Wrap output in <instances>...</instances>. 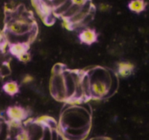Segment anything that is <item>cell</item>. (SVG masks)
<instances>
[{"mask_svg":"<svg viewBox=\"0 0 149 140\" xmlns=\"http://www.w3.org/2000/svg\"><path fill=\"white\" fill-rule=\"evenodd\" d=\"M147 3L145 0H132L128 4V7L132 12L135 13H141L146 10Z\"/></svg>","mask_w":149,"mask_h":140,"instance_id":"9c48e42d","label":"cell"},{"mask_svg":"<svg viewBox=\"0 0 149 140\" xmlns=\"http://www.w3.org/2000/svg\"><path fill=\"white\" fill-rule=\"evenodd\" d=\"M95 7L93 8V10L87 15L85 17V18L79 23V25L78 26V27H81V26H87V24H89L90 23H91L92 20H93L95 16Z\"/></svg>","mask_w":149,"mask_h":140,"instance_id":"5bb4252c","label":"cell"},{"mask_svg":"<svg viewBox=\"0 0 149 140\" xmlns=\"http://www.w3.org/2000/svg\"><path fill=\"white\" fill-rule=\"evenodd\" d=\"M67 0H51V4H52V10L56 8V7H59L60 5L63 4Z\"/></svg>","mask_w":149,"mask_h":140,"instance_id":"ac0fdd59","label":"cell"},{"mask_svg":"<svg viewBox=\"0 0 149 140\" xmlns=\"http://www.w3.org/2000/svg\"><path fill=\"white\" fill-rule=\"evenodd\" d=\"M74 4L73 0H67L63 4L60 5L59 7H56V8L53 9L52 12H53L54 15L55 16H58V17H62L64 14L67 12V10L71 7V5Z\"/></svg>","mask_w":149,"mask_h":140,"instance_id":"7c38bea8","label":"cell"},{"mask_svg":"<svg viewBox=\"0 0 149 140\" xmlns=\"http://www.w3.org/2000/svg\"><path fill=\"white\" fill-rule=\"evenodd\" d=\"M17 58H18V60L20 61L26 63V62H29V61L31 60V55L29 53V52H25V53L22 54L21 55H20V56H19Z\"/></svg>","mask_w":149,"mask_h":140,"instance_id":"9a60e30c","label":"cell"},{"mask_svg":"<svg viewBox=\"0 0 149 140\" xmlns=\"http://www.w3.org/2000/svg\"><path fill=\"white\" fill-rule=\"evenodd\" d=\"M26 132L29 134L30 139H43L44 126L39 122H34L32 124H29Z\"/></svg>","mask_w":149,"mask_h":140,"instance_id":"52a82bcc","label":"cell"},{"mask_svg":"<svg viewBox=\"0 0 149 140\" xmlns=\"http://www.w3.org/2000/svg\"><path fill=\"white\" fill-rule=\"evenodd\" d=\"M81 8V6L78 5V4H73L71 5V7L67 10L66 12L62 16L63 19V20H69L70 18H71L72 17H74Z\"/></svg>","mask_w":149,"mask_h":140,"instance_id":"4fadbf2b","label":"cell"},{"mask_svg":"<svg viewBox=\"0 0 149 140\" xmlns=\"http://www.w3.org/2000/svg\"><path fill=\"white\" fill-rule=\"evenodd\" d=\"M64 78H65V89H66L67 100L69 101L74 97L76 91V78L74 71H64Z\"/></svg>","mask_w":149,"mask_h":140,"instance_id":"277c9868","label":"cell"},{"mask_svg":"<svg viewBox=\"0 0 149 140\" xmlns=\"http://www.w3.org/2000/svg\"><path fill=\"white\" fill-rule=\"evenodd\" d=\"M79 39L81 43L87 45H91L97 42V33L94 29H84L79 33Z\"/></svg>","mask_w":149,"mask_h":140,"instance_id":"8992f818","label":"cell"},{"mask_svg":"<svg viewBox=\"0 0 149 140\" xmlns=\"http://www.w3.org/2000/svg\"><path fill=\"white\" fill-rule=\"evenodd\" d=\"M7 115L10 121L22 122L28 117V111L20 106H12L7 109Z\"/></svg>","mask_w":149,"mask_h":140,"instance_id":"5b68a950","label":"cell"},{"mask_svg":"<svg viewBox=\"0 0 149 140\" xmlns=\"http://www.w3.org/2000/svg\"><path fill=\"white\" fill-rule=\"evenodd\" d=\"M89 0H73V1H74V4H78V5L81 6V7H82V6H84V4H85Z\"/></svg>","mask_w":149,"mask_h":140,"instance_id":"ffe728a7","label":"cell"},{"mask_svg":"<svg viewBox=\"0 0 149 140\" xmlns=\"http://www.w3.org/2000/svg\"><path fill=\"white\" fill-rule=\"evenodd\" d=\"M34 80V78H33L32 76L31 75H26L22 79V84H29L31 83H32Z\"/></svg>","mask_w":149,"mask_h":140,"instance_id":"e0dca14e","label":"cell"},{"mask_svg":"<svg viewBox=\"0 0 149 140\" xmlns=\"http://www.w3.org/2000/svg\"><path fill=\"white\" fill-rule=\"evenodd\" d=\"M1 123L0 122V131H1Z\"/></svg>","mask_w":149,"mask_h":140,"instance_id":"44dd1931","label":"cell"},{"mask_svg":"<svg viewBox=\"0 0 149 140\" xmlns=\"http://www.w3.org/2000/svg\"><path fill=\"white\" fill-rule=\"evenodd\" d=\"M63 70H53L49 82L51 95L58 101H66V89Z\"/></svg>","mask_w":149,"mask_h":140,"instance_id":"6da1fadb","label":"cell"},{"mask_svg":"<svg viewBox=\"0 0 149 140\" xmlns=\"http://www.w3.org/2000/svg\"><path fill=\"white\" fill-rule=\"evenodd\" d=\"M98 9L102 12H107L110 11L111 5H109L107 3H100L98 6Z\"/></svg>","mask_w":149,"mask_h":140,"instance_id":"2e32d148","label":"cell"},{"mask_svg":"<svg viewBox=\"0 0 149 140\" xmlns=\"http://www.w3.org/2000/svg\"><path fill=\"white\" fill-rule=\"evenodd\" d=\"M3 90L5 93L10 96H14L19 92L20 87L18 84L15 81H7L3 85Z\"/></svg>","mask_w":149,"mask_h":140,"instance_id":"8fae6325","label":"cell"},{"mask_svg":"<svg viewBox=\"0 0 149 140\" xmlns=\"http://www.w3.org/2000/svg\"><path fill=\"white\" fill-rule=\"evenodd\" d=\"M91 79V89L93 98L101 99L108 94L109 91V76L103 74V76H97L95 78Z\"/></svg>","mask_w":149,"mask_h":140,"instance_id":"7a4b0ae2","label":"cell"},{"mask_svg":"<svg viewBox=\"0 0 149 140\" xmlns=\"http://www.w3.org/2000/svg\"><path fill=\"white\" fill-rule=\"evenodd\" d=\"M94 5L92 4L91 1L89 0L84 6H82L81 8V10L74 16L71 18H70L69 20H66L69 23V24L71 25V28H74L77 27V26L79 25V23L85 18L86 16L93 10L94 8Z\"/></svg>","mask_w":149,"mask_h":140,"instance_id":"3957f363","label":"cell"},{"mask_svg":"<svg viewBox=\"0 0 149 140\" xmlns=\"http://www.w3.org/2000/svg\"><path fill=\"white\" fill-rule=\"evenodd\" d=\"M29 44L27 43H15L12 44L10 46V52L15 57L18 58L20 55L28 52Z\"/></svg>","mask_w":149,"mask_h":140,"instance_id":"30bf717a","label":"cell"},{"mask_svg":"<svg viewBox=\"0 0 149 140\" xmlns=\"http://www.w3.org/2000/svg\"><path fill=\"white\" fill-rule=\"evenodd\" d=\"M0 72H1V75L2 76H7L10 73V70H9V68H7V66L4 65V66H2L1 68Z\"/></svg>","mask_w":149,"mask_h":140,"instance_id":"d6986e66","label":"cell"},{"mask_svg":"<svg viewBox=\"0 0 149 140\" xmlns=\"http://www.w3.org/2000/svg\"><path fill=\"white\" fill-rule=\"evenodd\" d=\"M135 65L129 62H120L118 64V74L122 78L130 76L133 73Z\"/></svg>","mask_w":149,"mask_h":140,"instance_id":"ba28073f","label":"cell"}]
</instances>
